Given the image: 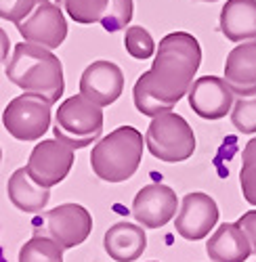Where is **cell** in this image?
<instances>
[{
  "mask_svg": "<svg viewBox=\"0 0 256 262\" xmlns=\"http://www.w3.org/2000/svg\"><path fill=\"white\" fill-rule=\"evenodd\" d=\"M202 63V47L187 32L166 34L152 61V70L135 82L133 99L143 116L156 118L173 112V107L189 93Z\"/></svg>",
  "mask_w": 256,
  "mask_h": 262,
  "instance_id": "6da1fadb",
  "label": "cell"
},
{
  "mask_svg": "<svg viewBox=\"0 0 256 262\" xmlns=\"http://www.w3.org/2000/svg\"><path fill=\"white\" fill-rule=\"evenodd\" d=\"M7 78L26 93H36L57 103L66 93L63 65L49 49L21 42L7 63Z\"/></svg>",
  "mask_w": 256,
  "mask_h": 262,
  "instance_id": "7a4b0ae2",
  "label": "cell"
},
{
  "mask_svg": "<svg viewBox=\"0 0 256 262\" xmlns=\"http://www.w3.org/2000/svg\"><path fill=\"white\" fill-rule=\"evenodd\" d=\"M145 139L135 126H120L97 141L91 151V168L105 183L133 179L143 160Z\"/></svg>",
  "mask_w": 256,
  "mask_h": 262,
  "instance_id": "3957f363",
  "label": "cell"
},
{
  "mask_svg": "<svg viewBox=\"0 0 256 262\" xmlns=\"http://www.w3.org/2000/svg\"><path fill=\"white\" fill-rule=\"evenodd\" d=\"M103 107L95 105L84 95L66 99L55 114V139L70 145L74 151L99 141L103 133Z\"/></svg>",
  "mask_w": 256,
  "mask_h": 262,
  "instance_id": "277c9868",
  "label": "cell"
},
{
  "mask_svg": "<svg viewBox=\"0 0 256 262\" xmlns=\"http://www.w3.org/2000/svg\"><path fill=\"white\" fill-rule=\"evenodd\" d=\"M145 145L149 154L160 162L179 164L194 156L196 135L183 116L166 112L152 118V124H149L145 135Z\"/></svg>",
  "mask_w": 256,
  "mask_h": 262,
  "instance_id": "5b68a950",
  "label": "cell"
},
{
  "mask_svg": "<svg viewBox=\"0 0 256 262\" xmlns=\"http://www.w3.org/2000/svg\"><path fill=\"white\" fill-rule=\"evenodd\" d=\"M36 237H49L63 250L82 246L93 231V216L80 204H61L32 221Z\"/></svg>",
  "mask_w": 256,
  "mask_h": 262,
  "instance_id": "8992f818",
  "label": "cell"
},
{
  "mask_svg": "<svg viewBox=\"0 0 256 262\" xmlns=\"http://www.w3.org/2000/svg\"><path fill=\"white\" fill-rule=\"evenodd\" d=\"M53 103L36 93H24L15 97L3 112V124L7 133L17 141H38L51 128Z\"/></svg>",
  "mask_w": 256,
  "mask_h": 262,
  "instance_id": "52a82bcc",
  "label": "cell"
},
{
  "mask_svg": "<svg viewBox=\"0 0 256 262\" xmlns=\"http://www.w3.org/2000/svg\"><path fill=\"white\" fill-rule=\"evenodd\" d=\"M74 162H76L74 149L70 145H66L59 139H49V141H40L32 149L26 170L34 183L51 189L68 179Z\"/></svg>",
  "mask_w": 256,
  "mask_h": 262,
  "instance_id": "ba28073f",
  "label": "cell"
},
{
  "mask_svg": "<svg viewBox=\"0 0 256 262\" xmlns=\"http://www.w3.org/2000/svg\"><path fill=\"white\" fill-rule=\"evenodd\" d=\"M19 34L30 45L45 47L49 51L59 49L68 38V21L63 11L51 0H38L34 11L17 26Z\"/></svg>",
  "mask_w": 256,
  "mask_h": 262,
  "instance_id": "9c48e42d",
  "label": "cell"
},
{
  "mask_svg": "<svg viewBox=\"0 0 256 262\" xmlns=\"http://www.w3.org/2000/svg\"><path fill=\"white\" fill-rule=\"evenodd\" d=\"M179 212V198L175 189L162 183L145 185L133 202V216L143 229H162Z\"/></svg>",
  "mask_w": 256,
  "mask_h": 262,
  "instance_id": "30bf717a",
  "label": "cell"
},
{
  "mask_svg": "<svg viewBox=\"0 0 256 262\" xmlns=\"http://www.w3.org/2000/svg\"><path fill=\"white\" fill-rule=\"evenodd\" d=\"M219 223V206L208 193L196 191L183 198L181 210L175 218L177 233L187 242H200Z\"/></svg>",
  "mask_w": 256,
  "mask_h": 262,
  "instance_id": "8fae6325",
  "label": "cell"
},
{
  "mask_svg": "<svg viewBox=\"0 0 256 262\" xmlns=\"http://www.w3.org/2000/svg\"><path fill=\"white\" fill-rule=\"evenodd\" d=\"M189 107L204 120H221L231 114L236 95L229 84L219 76H204L191 84L187 93Z\"/></svg>",
  "mask_w": 256,
  "mask_h": 262,
  "instance_id": "7c38bea8",
  "label": "cell"
},
{
  "mask_svg": "<svg viewBox=\"0 0 256 262\" xmlns=\"http://www.w3.org/2000/svg\"><path fill=\"white\" fill-rule=\"evenodd\" d=\"M124 91V74L112 61H93L80 78V95L99 107H108L120 99Z\"/></svg>",
  "mask_w": 256,
  "mask_h": 262,
  "instance_id": "4fadbf2b",
  "label": "cell"
},
{
  "mask_svg": "<svg viewBox=\"0 0 256 262\" xmlns=\"http://www.w3.org/2000/svg\"><path fill=\"white\" fill-rule=\"evenodd\" d=\"M223 80L229 84L233 95H256V40L242 42L227 55Z\"/></svg>",
  "mask_w": 256,
  "mask_h": 262,
  "instance_id": "5bb4252c",
  "label": "cell"
},
{
  "mask_svg": "<svg viewBox=\"0 0 256 262\" xmlns=\"http://www.w3.org/2000/svg\"><path fill=\"white\" fill-rule=\"evenodd\" d=\"M206 254L212 262H246L252 256V246L238 223H223L208 239Z\"/></svg>",
  "mask_w": 256,
  "mask_h": 262,
  "instance_id": "9a60e30c",
  "label": "cell"
},
{
  "mask_svg": "<svg viewBox=\"0 0 256 262\" xmlns=\"http://www.w3.org/2000/svg\"><path fill=\"white\" fill-rule=\"evenodd\" d=\"M103 248L116 262H135L147 248L145 229L133 223H116L105 233Z\"/></svg>",
  "mask_w": 256,
  "mask_h": 262,
  "instance_id": "2e32d148",
  "label": "cell"
},
{
  "mask_svg": "<svg viewBox=\"0 0 256 262\" xmlns=\"http://www.w3.org/2000/svg\"><path fill=\"white\" fill-rule=\"evenodd\" d=\"M221 32L231 42L256 40V0H227L221 9Z\"/></svg>",
  "mask_w": 256,
  "mask_h": 262,
  "instance_id": "e0dca14e",
  "label": "cell"
},
{
  "mask_svg": "<svg viewBox=\"0 0 256 262\" xmlns=\"http://www.w3.org/2000/svg\"><path fill=\"white\" fill-rule=\"evenodd\" d=\"M7 193H9L11 204L26 214L42 212L51 200V189L40 187L38 183H34L26 168H19L11 174L9 185H7Z\"/></svg>",
  "mask_w": 256,
  "mask_h": 262,
  "instance_id": "ac0fdd59",
  "label": "cell"
},
{
  "mask_svg": "<svg viewBox=\"0 0 256 262\" xmlns=\"http://www.w3.org/2000/svg\"><path fill=\"white\" fill-rule=\"evenodd\" d=\"M55 5L66 11L70 19L76 24L91 26V24H101V19L108 13L110 0H55Z\"/></svg>",
  "mask_w": 256,
  "mask_h": 262,
  "instance_id": "d6986e66",
  "label": "cell"
},
{
  "mask_svg": "<svg viewBox=\"0 0 256 262\" xmlns=\"http://www.w3.org/2000/svg\"><path fill=\"white\" fill-rule=\"evenodd\" d=\"M19 262H63V248L49 237H32L21 246Z\"/></svg>",
  "mask_w": 256,
  "mask_h": 262,
  "instance_id": "ffe728a7",
  "label": "cell"
},
{
  "mask_svg": "<svg viewBox=\"0 0 256 262\" xmlns=\"http://www.w3.org/2000/svg\"><path fill=\"white\" fill-rule=\"evenodd\" d=\"M124 47H126V53L139 59V61H147L156 55V42L152 38L145 28L141 26H131L126 28V34H124Z\"/></svg>",
  "mask_w": 256,
  "mask_h": 262,
  "instance_id": "44dd1931",
  "label": "cell"
},
{
  "mask_svg": "<svg viewBox=\"0 0 256 262\" xmlns=\"http://www.w3.org/2000/svg\"><path fill=\"white\" fill-rule=\"evenodd\" d=\"M231 124L242 135H256V95L236 99L231 109Z\"/></svg>",
  "mask_w": 256,
  "mask_h": 262,
  "instance_id": "7402d4cb",
  "label": "cell"
},
{
  "mask_svg": "<svg viewBox=\"0 0 256 262\" xmlns=\"http://www.w3.org/2000/svg\"><path fill=\"white\" fill-rule=\"evenodd\" d=\"M133 13H135V3L133 0H110V7H108V13L101 19V26L105 32H120L124 30L133 19Z\"/></svg>",
  "mask_w": 256,
  "mask_h": 262,
  "instance_id": "603a6c76",
  "label": "cell"
},
{
  "mask_svg": "<svg viewBox=\"0 0 256 262\" xmlns=\"http://www.w3.org/2000/svg\"><path fill=\"white\" fill-rule=\"evenodd\" d=\"M38 5V0H0V19L19 26Z\"/></svg>",
  "mask_w": 256,
  "mask_h": 262,
  "instance_id": "cb8c5ba5",
  "label": "cell"
},
{
  "mask_svg": "<svg viewBox=\"0 0 256 262\" xmlns=\"http://www.w3.org/2000/svg\"><path fill=\"white\" fill-rule=\"evenodd\" d=\"M240 187L244 200L256 206V162H244L240 170Z\"/></svg>",
  "mask_w": 256,
  "mask_h": 262,
  "instance_id": "d4e9b609",
  "label": "cell"
},
{
  "mask_svg": "<svg viewBox=\"0 0 256 262\" xmlns=\"http://www.w3.org/2000/svg\"><path fill=\"white\" fill-rule=\"evenodd\" d=\"M238 227L246 233L248 242L252 246V254H256V210H250V212L242 214L240 221H238Z\"/></svg>",
  "mask_w": 256,
  "mask_h": 262,
  "instance_id": "484cf974",
  "label": "cell"
},
{
  "mask_svg": "<svg viewBox=\"0 0 256 262\" xmlns=\"http://www.w3.org/2000/svg\"><path fill=\"white\" fill-rule=\"evenodd\" d=\"M9 53H11V40H9L7 32L0 28V63H5L9 59Z\"/></svg>",
  "mask_w": 256,
  "mask_h": 262,
  "instance_id": "4316f807",
  "label": "cell"
},
{
  "mask_svg": "<svg viewBox=\"0 0 256 262\" xmlns=\"http://www.w3.org/2000/svg\"><path fill=\"white\" fill-rule=\"evenodd\" d=\"M244 162H256V137L250 139L242 151V164Z\"/></svg>",
  "mask_w": 256,
  "mask_h": 262,
  "instance_id": "83f0119b",
  "label": "cell"
},
{
  "mask_svg": "<svg viewBox=\"0 0 256 262\" xmlns=\"http://www.w3.org/2000/svg\"><path fill=\"white\" fill-rule=\"evenodd\" d=\"M202 3H217V0H202Z\"/></svg>",
  "mask_w": 256,
  "mask_h": 262,
  "instance_id": "f1b7e54d",
  "label": "cell"
},
{
  "mask_svg": "<svg viewBox=\"0 0 256 262\" xmlns=\"http://www.w3.org/2000/svg\"><path fill=\"white\" fill-rule=\"evenodd\" d=\"M0 162H3V149H0Z\"/></svg>",
  "mask_w": 256,
  "mask_h": 262,
  "instance_id": "f546056e",
  "label": "cell"
},
{
  "mask_svg": "<svg viewBox=\"0 0 256 262\" xmlns=\"http://www.w3.org/2000/svg\"><path fill=\"white\" fill-rule=\"evenodd\" d=\"M152 262H156V260H152Z\"/></svg>",
  "mask_w": 256,
  "mask_h": 262,
  "instance_id": "4dcf8cb0",
  "label": "cell"
}]
</instances>
